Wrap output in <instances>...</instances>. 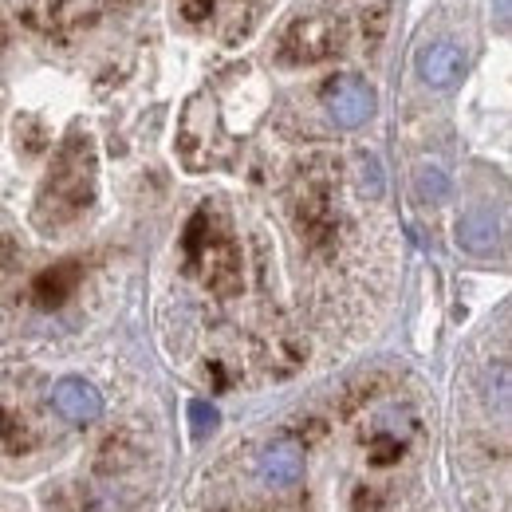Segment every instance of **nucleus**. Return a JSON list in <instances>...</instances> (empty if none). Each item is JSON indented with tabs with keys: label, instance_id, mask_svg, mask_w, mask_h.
<instances>
[{
	"label": "nucleus",
	"instance_id": "f03ea898",
	"mask_svg": "<svg viewBox=\"0 0 512 512\" xmlns=\"http://www.w3.org/2000/svg\"><path fill=\"white\" fill-rule=\"evenodd\" d=\"M323 103H327V115L335 119V127L355 130L375 115L379 95H375V87H371L367 79H359V75H339V79L327 87Z\"/></svg>",
	"mask_w": 512,
	"mask_h": 512
},
{
	"label": "nucleus",
	"instance_id": "423d86ee",
	"mask_svg": "<svg viewBox=\"0 0 512 512\" xmlns=\"http://www.w3.org/2000/svg\"><path fill=\"white\" fill-rule=\"evenodd\" d=\"M461 71H465V56L449 40H438V44H430V48L418 52V75L430 87H453L461 79Z\"/></svg>",
	"mask_w": 512,
	"mask_h": 512
},
{
	"label": "nucleus",
	"instance_id": "39448f33",
	"mask_svg": "<svg viewBox=\"0 0 512 512\" xmlns=\"http://www.w3.org/2000/svg\"><path fill=\"white\" fill-rule=\"evenodd\" d=\"M304 477V449L296 442H276L260 453V481L272 489H292Z\"/></svg>",
	"mask_w": 512,
	"mask_h": 512
},
{
	"label": "nucleus",
	"instance_id": "0eeeda50",
	"mask_svg": "<svg viewBox=\"0 0 512 512\" xmlns=\"http://www.w3.org/2000/svg\"><path fill=\"white\" fill-rule=\"evenodd\" d=\"M457 245L465 253L489 256L501 245V221L493 209H469L461 221H457Z\"/></svg>",
	"mask_w": 512,
	"mask_h": 512
},
{
	"label": "nucleus",
	"instance_id": "6e6552de",
	"mask_svg": "<svg viewBox=\"0 0 512 512\" xmlns=\"http://www.w3.org/2000/svg\"><path fill=\"white\" fill-rule=\"evenodd\" d=\"M75 284H79V268L75 264H56L36 280V296H40L44 308H56L75 292Z\"/></svg>",
	"mask_w": 512,
	"mask_h": 512
},
{
	"label": "nucleus",
	"instance_id": "20e7f679",
	"mask_svg": "<svg viewBox=\"0 0 512 512\" xmlns=\"http://www.w3.org/2000/svg\"><path fill=\"white\" fill-rule=\"evenodd\" d=\"M52 402H56V410L64 414L67 422H75V426H87V422H95L103 414V394L87 379H75V375L56 383Z\"/></svg>",
	"mask_w": 512,
	"mask_h": 512
},
{
	"label": "nucleus",
	"instance_id": "ddd939ff",
	"mask_svg": "<svg viewBox=\"0 0 512 512\" xmlns=\"http://www.w3.org/2000/svg\"><path fill=\"white\" fill-rule=\"evenodd\" d=\"M4 253H8V245H4V237H0V264H4Z\"/></svg>",
	"mask_w": 512,
	"mask_h": 512
},
{
	"label": "nucleus",
	"instance_id": "1a4fd4ad",
	"mask_svg": "<svg viewBox=\"0 0 512 512\" xmlns=\"http://www.w3.org/2000/svg\"><path fill=\"white\" fill-rule=\"evenodd\" d=\"M414 186L418 193L426 197V201H446L449 193V178L438 170V166H418V178H414Z\"/></svg>",
	"mask_w": 512,
	"mask_h": 512
},
{
	"label": "nucleus",
	"instance_id": "9b49d317",
	"mask_svg": "<svg viewBox=\"0 0 512 512\" xmlns=\"http://www.w3.org/2000/svg\"><path fill=\"white\" fill-rule=\"evenodd\" d=\"M178 4L186 8V16H190V20H201V16L213 8V0H178Z\"/></svg>",
	"mask_w": 512,
	"mask_h": 512
},
{
	"label": "nucleus",
	"instance_id": "f257e3e1",
	"mask_svg": "<svg viewBox=\"0 0 512 512\" xmlns=\"http://www.w3.org/2000/svg\"><path fill=\"white\" fill-rule=\"evenodd\" d=\"M91 197H95V150H91L87 134H71L48 170V182L40 186L36 225L48 233L64 229L87 213Z\"/></svg>",
	"mask_w": 512,
	"mask_h": 512
},
{
	"label": "nucleus",
	"instance_id": "f8f14e48",
	"mask_svg": "<svg viewBox=\"0 0 512 512\" xmlns=\"http://www.w3.org/2000/svg\"><path fill=\"white\" fill-rule=\"evenodd\" d=\"M501 24H509V0H501Z\"/></svg>",
	"mask_w": 512,
	"mask_h": 512
},
{
	"label": "nucleus",
	"instance_id": "7ed1b4c3",
	"mask_svg": "<svg viewBox=\"0 0 512 512\" xmlns=\"http://www.w3.org/2000/svg\"><path fill=\"white\" fill-rule=\"evenodd\" d=\"M339 48V24L327 20V16H304L288 28L284 36V56L292 64H312V60H323Z\"/></svg>",
	"mask_w": 512,
	"mask_h": 512
},
{
	"label": "nucleus",
	"instance_id": "9d476101",
	"mask_svg": "<svg viewBox=\"0 0 512 512\" xmlns=\"http://www.w3.org/2000/svg\"><path fill=\"white\" fill-rule=\"evenodd\" d=\"M190 426L197 438H205V434H213L217 426H221V414H217V406L213 402H201V398H193L190 402Z\"/></svg>",
	"mask_w": 512,
	"mask_h": 512
}]
</instances>
